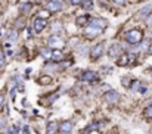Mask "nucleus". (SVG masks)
I'll return each mask as SVG.
<instances>
[{
	"label": "nucleus",
	"mask_w": 152,
	"mask_h": 134,
	"mask_svg": "<svg viewBox=\"0 0 152 134\" xmlns=\"http://www.w3.org/2000/svg\"><path fill=\"white\" fill-rule=\"evenodd\" d=\"M106 28V22L101 19V18H95V19H90V22L86 25L84 28V36L87 39H95L98 37L99 34H102Z\"/></svg>",
	"instance_id": "f257e3e1"
},
{
	"label": "nucleus",
	"mask_w": 152,
	"mask_h": 134,
	"mask_svg": "<svg viewBox=\"0 0 152 134\" xmlns=\"http://www.w3.org/2000/svg\"><path fill=\"white\" fill-rule=\"evenodd\" d=\"M124 39H126L127 43H130V44H133V46L140 44L142 43V39H143V33L140 30H137V28H133V30H130V31L126 33Z\"/></svg>",
	"instance_id": "f03ea898"
},
{
	"label": "nucleus",
	"mask_w": 152,
	"mask_h": 134,
	"mask_svg": "<svg viewBox=\"0 0 152 134\" xmlns=\"http://www.w3.org/2000/svg\"><path fill=\"white\" fill-rule=\"evenodd\" d=\"M48 43L50 46V49H62L65 46V42L62 40V37H59L56 34H52L49 37V40H48Z\"/></svg>",
	"instance_id": "7ed1b4c3"
},
{
	"label": "nucleus",
	"mask_w": 152,
	"mask_h": 134,
	"mask_svg": "<svg viewBox=\"0 0 152 134\" xmlns=\"http://www.w3.org/2000/svg\"><path fill=\"white\" fill-rule=\"evenodd\" d=\"M62 7H64L62 0H50L46 4V9L50 10V12H59V10H62Z\"/></svg>",
	"instance_id": "20e7f679"
},
{
	"label": "nucleus",
	"mask_w": 152,
	"mask_h": 134,
	"mask_svg": "<svg viewBox=\"0 0 152 134\" xmlns=\"http://www.w3.org/2000/svg\"><path fill=\"white\" fill-rule=\"evenodd\" d=\"M151 13H152V3H146V4L137 12V16H139L140 19H146Z\"/></svg>",
	"instance_id": "39448f33"
},
{
	"label": "nucleus",
	"mask_w": 152,
	"mask_h": 134,
	"mask_svg": "<svg viewBox=\"0 0 152 134\" xmlns=\"http://www.w3.org/2000/svg\"><path fill=\"white\" fill-rule=\"evenodd\" d=\"M103 43H99V44H96L92 50H90V58L93 59V60H96L98 58H101L102 53H103Z\"/></svg>",
	"instance_id": "423d86ee"
},
{
	"label": "nucleus",
	"mask_w": 152,
	"mask_h": 134,
	"mask_svg": "<svg viewBox=\"0 0 152 134\" xmlns=\"http://www.w3.org/2000/svg\"><path fill=\"white\" fill-rule=\"evenodd\" d=\"M118 99H120V96H118V93L114 91V90H109V91L105 93V100H106L108 103H115V102H118Z\"/></svg>",
	"instance_id": "0eeeda50"
},
{
	"label": "nucleus",
	"mask_w": 152,
	"mask_h": 134,
	"mask_svg": "<svg viewBox=\"0 0 152 134\" xmlns=\"http://www.w3.org/2000/svg\"><path fill=\"white\" fill-rule=\"evenodd\" d=\"M45 28H46V19H40V18H37V19L34 21L33 30H34L36 33H42Z\"/></svg>",
	"instance_id": "6e6552de"
},
{
	"label": "nucleus",
	"mask_w": 152,
	"mask_h": 134,
	"mask_svg": "<svg viewBox=\"0 0 152 134\" xmlns=\"http://www.w3.org/2000/svg\"><path fill=\"white\" fill-rule=\"evenodd\" d=\"M81 80L89 81V83H93V81H96V80H98V74H96V72H93V71H86V72H83Z\"/></svg>",
	"instance_id": "1a4fd4ad"
},
{
	"label": "nucleus",
	"mask_w": 152,
	"mask_h": 134,
	"mask_svg": "<svg viewBox=\"0 0 152 134\" xmlns=\"http://www.w3.org/2000/svg\"><path fill=\"white\" fill-rule=\"evenodd\" d=\"M72 128H74L72 121H64L62 124H59V131H62V133H71Z\"/></svg>",
	"instance_id": "9d476101"
},
{
	"label": "nucleus",
	"mask_w": 152,
	"mask_h": 134,
	"mask_svg": "<svg viewBox=\"0 0 152 134\" xmlns=\"http://www.w3.org/2000/svg\"><path fill=\"white\" fill-rule=\"evenodd\" d=\"M123 53H121V46L118 44V43H114V44L111 46V49H109V56L111 58H120Z\"/></svg>",
	"instance_id": "9b49d317"
},
{
	"label": "nucleus",
	"mask_w": 152,
	"mask_h": 134,
	"mask_svg": "<svg viewBox=\"0 0 152 134\" xmlns=\"http://www.w3.org/2000/svg\"><path fill=\"white\" fill-rule=\"evenodd\" d=\"M129 62H132V60H130V56H129V53H123V55L118 58V60H117V65H118V66H126V65H129Z\"/></svg>",
	"instance_id": "f8f14e48"
},
{
	"label": "nucleus",
	"mask_w": 152,
	"mask_h": 134,
	"mask_svg": "<svg viewBox=\"0 0 152 134\" xmlns=\"http://www.w3.org/2000/svg\"><path fill=\"white\" fill-rule=\"evenodd\" d=\"M58 130H59V124L56 121H50L48 124V134H56Z\"/></svg>",
	"instance_id": "ddd939ff"
},
{
	"label": "nucleus",
	"mask_w": 152,
	"mask_h": 134,
	"mask_svg": "<svg viewBox=\"0 0 152 134\" xmlns=\"http://www.w3.org/2000/svg\"><path fill=\"white\" fill-rule=\"evenodd\" d=\"M37 81H39L40 86H48V84H50L52 83V77L50 75H43V77H40Z\"/></svg>",
	"instance_id": "4468645a"
},
{
	"label": "nucleus",
	"mask_w": 152,
	"mask_h": 134,
	"mask_svg": "<svg viewBox=\"0 0 152 134\" xmlns=\"http://www.w3.org/2000/svg\"><path fill=\"white\" fill-rule=\"evenodd\" d=\"M62 58H64V53L59 50V49H53V53H52V59L53 60H62Z\"/></svg>",
	"instance_id": "2eb2a0df"
},
{
	"label": "nucleus",
	"mask_w": 152,
	"mask_h": 134,
	"mask_svg": "<svg viewBox=\"0 0 152 134\" xmlns=\"http://www.w3.org/2000/svg\"><path fill=\"white\" fill-rule=\"evenodd\" d=\"M50 10H48V9H42V10H39V13H37V18H40V19H48V18H50Z\"/></svg>",
	"instance_id": "dca6fc26"
},
{
	"label": "nucleus",
	"mask_w": 152,
	"mask_h": 134,
	"mask_svg": "<svg viewBox=\"0 0 152 134\" xmlns=\"http://www.w3.org/2000/svg\"><path fill=\"white\" fill-rule=\"evenodd\" d=\"M87 21H89V16H87V15H83V16H78V18L75 19V24L80 25V27H84V25L87 24Z\"/></svg>",
	"instance_id": "f3484780"
},
{
	"label": "nucleus",
	"mask_w": 152,
	"mask_h": 134,
	"mask_svg": "<svg viewBox=\"0 0 152 134\" xmlns=\"http://www.w3.org/2000/svg\"><path fill=\"white\" fill-rule=\"evenodd\" d=\"M6 36H7L9 42H16V40H18V31H16V30H9Z\"/></svg>",
	"instance_id": "a211bd4d"
},
{
	"label": "nucleus",
	"mask_w": 152,
	"mask_h": 134,
	"mask_svg": "<svg viewBox=\"0 0 152 134\" xmlns=\"http://www.w3.org/2000/svg\"><path fill=\"white\" fill-rule=\"evenodd\" d=\"M52 53H53V50H50L49 47H43V49H42V55H43L46 59H52Z\"/></svg>",
	"instance_id": "6ab92c4d"
},
{
	"label": "nucleus",
	"mask_w": 152,
	"mask_h": 134,
	"mask_svg": "<svg viewBox=\"0 0 152 134\" xmlns=\"http://www.w3.org/2000/svg\"><path fill=\"white\" fill-rule=\"evenodd\" d=\"M21 13H28L30 10H31V3H24V4H21Z\"/></svg>",
	"instance_id": "aec40b11"
},
{
	"label": "nucleus",
	"mask_w": 152,
	"mask_h": 134,
	"mask_svg": "<svg viewBox=\"0 0 152 134\" xmlns=\"http://www.w3.org/2000/svg\"><path fill=\"white\" fill-rule=\"evenodd\" d=\"M25 24H27V22H25V19H24V18H19V19H16V21H15L16 28H24V27H25Z\"/></svg>",
	"instance_id": "412c9836"
},
{
	"label": "nucleus",
	"mask_w": 152,
	"mask_h": 134,
	"mask_svg": "<svg viewBox=\"0 0 152 134\" xmlns=\"http://www.w3.org/2000/svg\"><path fill=\"white\" fill-rule=\"evenodd\" d=\"M81 4H83V7H84V9H87V10H90V9L93 7L92 0H83V1H81Z\"/></svg>",
	"instance_id": "4be33fe9"
},
{
	"label": "nucleus",
	"mask_w": 152,
	"mask_h": 134,
	"mask_svg": "<svg viewBox=\"0 0 152 134\" xmlns=\"http://www.w3.org/2000/svg\"><path fill=\"white\" fill-rule=\"evenodd\" d=\"M140 87H142V86H140L139 81H133V83H132V90H140Z\"/></svg>",
	"instance_id": "5701e85b"
},
{
	"label": "nucleus",
	"mask_w": 152,
	"mask_h": 134,
	"mask_svg": "<svg viewBox=\"0 0 152 134\" xmlns=\"http://www.w3.org/2000/svg\"><path fill=\"white\" fill-rule=\"evenodd\" d=\"M145 117H148V118H152V105H151V106H148V109L145 111Z\"/></svg>",
	"instance_id": "b1692460"
},
{
	"label": "nucleus",
	"mask_w": 152,
	"mask_h": 134,
	"mask_svg": "<svg viewBox=\"0 0 152 134\" xmlns=\"http://www.w3.org/2000/svg\"><path fill=\"white\" fill-rule=\"evenodd\" d=\"M145 21H146V25H148V27H152V13L145 19Z\"/></svg>",
	"instance_id": "393cba45"
},
{
	"label": "nucleus",
	"mask_w": 152,
	"mask_h": 134,
	"mask_svg": "<svg viewBox=\"0 0 152 134\" xmlns=\"http://www.w3.org/2000/svg\"><path fill=\"white\" fill-rule=\"evenodd\" d=\"M3 63H4V55L3 52H0V66H3Z\"/></svg>",
	"instance_id": "a878e982"
},
{
	"label": "nucleus",
	"mask_w": 152,
	"mask_h": 134,
	"mask_svg": "<svg viewBox=\"0 0 152 134\" xmlns=\"http://www.w3.org/2000/svg\"><path fill=\"white\" fill-rule=\"evenodd\" d=\"M3 103H4V94L1 93V94H0V108L3 106Z\"/></svg>",
	"instance_id": "bb28decb"
},
{
	"label": "nucleus",
	"mask_w": 152,
	"mask_h": 134,
	"mask_svg": "<svg viewBox=\"0 0 152 134\" xmlns=\"http://www.w3.org/2000/svg\"><path fill=\"white\" fill-rule=\"evenodd\" d=\"M112 1H115L117 4H126V1H127V0H112Z\"/></svg>",
	"instance_id": "cd10ccee"
},
{
	"label": "nucleus",
	"mask_w": 152,
	"mask_h": 134,
	"mask_svg": "<svg viewBox=\"0 0 152 134\" xmlns=\"http://www.w3.org/2000/svg\"><path fill=\"white\" fill-rule=\"evenodd\" d=\"M69 1H71V4H80L83 0H69Z\"/></svg>",
	"instance_id": "c85d7f7f"
},
{
	"label": "nucleus",
	"mask_w": 152,
	"mask_h": 134,
	"mask_svg": "<svg viewBox=\"0 0 152 134\" xmlns=\"http://www.w3.org/2000/svg\"><path fill=\"white\" fill-rule=\"evenodd\" d=\"M24 133H25V134H30V128H28V127H24Z\"/></svg>",
	"instance_id": "c756f323"
},
{
	"label": "nucleus",
	"mask_w": 152,
	"mask_h": 134,
	"mask_svg": "<svg viewBox=\"0 0 152 134\" xmlns=\"http://www.w3.org/2000/svg\"><path fill=\"white\" fill-rule=\"evenodd\" d=\"M25 36H27V37H30V36H31V31H30V30H27V31H25Z\"/></svg>",
	"instance_id": "7c9ffc66"
},
{
	"label": "nucleus",
	"mask_w": 152,
	"mask_h": 134,
	"mask_svg": "<svg viewBox=\"0 0 152 134\" xmlns=\"http://www.w3.org/2000/svg\"><path fill=\"white\" fill-rule=\"evenodd\" d=\"M87 134H101V133H99V131H89Z\"/></svg>",
	"instance_id": "2f4dec72"
},
{
	"label": "nucleus",
	"mask_w": 152,
	"mask_h": 134,
	"mask_svg": "<svg viewBox=\"0 0 152 134\" xmlns=\"http://www.w3.org/2000/svg\"><path fill=\"white\" fill-rule=\"evenodd\" d=\"M1 22H3V16H0V27H1Z\"/></svg>",
	"instance_id": "473e14b6"
},
{
	"label": "nucleus",
	"mask_w": 152,
	"mask_h": 134,
	"mask_svg": "<svg viewBox=\"0 0 152 134\" xmlns=\"http://www.w3.org/2000/svg\"><path fill=\"white\" fill-rule=\"evenodd\" d=\"M13 133V131H12V130H9V131H7V134H12Z\"/></svg>",
	"instance_id": "72a5a7b5"
},
{
	"label": "nucleus",
	"mask_w": 152,
	"mask_h": 134,
	"mask_svg": "<svg viewBox=\"0 0 152 134\" xmlns=\"http://www.w3.org/2000/svg\"><path fill=\"white\" fill-rule=\"evenodd\" d=\"M59 134H69V133H62V131H61V133H59Z\"/></svg>",
	"instance_id": "f704fd0d"
},
{
	"label": "nucleus",
	"mask_w": 152,
	"mask_h": 134,
	"mask_svg": "<svg viewBox=\"0 0 152 134\" xmlns=\"http://www.w3.org/2000/svg\"><path fill=\"white\" fill-rule=\"evenodd\" d=\"M149 52H151V53H152V46H151V50H149Z\"/></svg>",
	"instance_id": "c9c22d12"
},
{
	"label": "nucleus",
	"mask_w": 152,
	"mask_h": 134,
	"mask_svg": "<svg viewBox=\"0 0 152 134\" xmlns=\"http://www.w3.org/2000/svg\"><path fill=\"white\" fill-rule=\"evenodd\" d=\"M151 134H152V133H151Z\"/></svg>",
	"instance_id": "e433bc0d"
}]
</instances>
